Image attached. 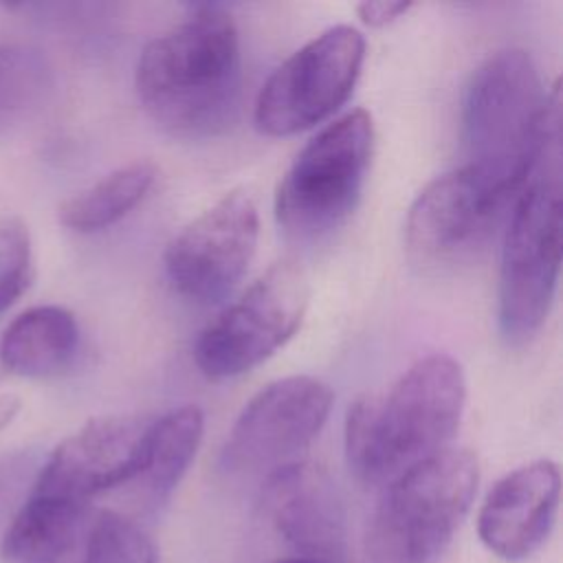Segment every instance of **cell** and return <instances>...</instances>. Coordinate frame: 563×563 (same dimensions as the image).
<instances>
[{"label":"cell","instance_id":"cell-5","mask_svg":"<svg viewBox=\"0 0 563 563\" xmlns=\"http://www.w3.org/2000/svg\"><path fill=\"white\" fill-rule=\"evenodd\" d=\"M477 457L444 449L394 477L372 515L367 563H433L471 510Z\"/></svg>","mask_w":563,"mask_h":563},{"label":"cell","instance_id":"cell-17","mask_svg":"<svg viewBox=\"0 0 563 563\" xmlns=\"http://www.w3.org/2000/svg\"><path fill=\"white\" fill-rule=\"evenodd\" d=\"M205 416L194 405H183L150 422L145 464L134 479L152 506L163 504L187 473L200 446Z\"/></svg>","mask_w":563,"mask_h":563},{"label":"cell","instance_id":"cell-12","mask_svg":"<svg viewBox=\"0 0 563 563\" xmlns=\"http://www.w3.org/2000/svg\"><path fill=\"white\" fill-rule=\"evenodd\" d=\"M147 418L99 416L48 455L33 493L88 504L95 495L134 482L145 464Z\"/></svg>","mask_w":563,"mask_h":563},{"label":"cell","instance_id":"cell-24","mask_svg":"<svg viewBox=\"0 0 563 563\" xmlns=\"http://www.w3.org/2000/svg\"><path fill=\"white\" fill-rule=\"evenodd\" d=\"M268 563H321V561H312V559H303V556H282Z\"/></svg>","mask_w":563,"mask_h":563},{"label":"cell","instance_id":"cell-16","mask_svg":"<svg viewBox=\"0 0 563 563\" xmlns=\"http://www.w3.org/2000/svg\"><path fill=\"white\" fill-rule=\"evenodd\" d=\"M77 352L79 325L62 306L29 308L0 336V365L18 376H57L73 365Z\"/></svg>","mask_w":563,"mask_h":563},{"label":"cell","instance_id":"cell-1","mask_svg":"<svg viewBox=\"0 0 563 563\" xmlns=\"http://www.w3.org/2000/svg\"><path fill=\"white\" fill-rule=\"evenodd\" d=\"M242 81L233 18L194 7L141 53L134 86L143 110L169 134L200 139L222 132L235 114Z\"/></svg>","mask_w":563,"mask_h":563},{"label":"cell","instance_id":"cell-15","mask_svg":"<svg viewBox=\"0 0 563 563\" xmlns=\"http://www.w3.org/2000/svg\"><path fill=\"white\" fill-rule=\"evenodd\" d=\"M90 519L88 504L31 490L2 537L0 554L4 563H62L84 539Z\"/></svg>","mask_w":563,"mask_h":563},{"label":"cell","instance_id":"cell-2","mask_svg":"<svg viewBox=\"0 0 563 563\" xmlns=\"http://www.w3.org/2000/svg\"><path fill=\"white\" fill-rule=\"evenodd\" d=\"M466 402L460 363L446 354L416 361L385 394L356 398L345 416V457L367 486L449 449Z\"/></svg>","mask_w":563,"mask_h":563},{"label":"cell","instance_id":"cell-25","mask_svg":"<svg viewBox=\"0 0 563 563\" xmlns=\"http://www.w3.org/2000/svg\"><path fill=\"white\" fill-rule=\"evenodd\" d=\"M2 374H4V369H2V365H0V376H2Z\"/></svg>","mask_w":563,"mask_h":563},{"label":"cell","instance_id":"cell-23","mask_svg":"<svg viewBox=\"0 0 563 563\" xmlns=\"http://www.w3.org/2000/svg\"><path fill=\"white\" fill-rule=\"evenodd\" d=\"M20 398L15 394H0V431L7 429L20 411Z\"/></svg>","mask_w":563,"mask_h":563},{"label":"cell","instance_id":"cell-9","mask_svg":"<svg viewBox=\"0 0 563 563\" xmlns=\"http://www.w3.org/2000/svg\"><path fill=\"white\" fill-rule=\"evenodd\" d=\"M365 59L363 35L345 24L325 29L264 81L253 121L266 136H290L332 117L352 95Z\"/></svg>","mask_w":563,"mask_h":563},{"label":"cell","instance_id":"cell-8","mask_svg":"<svg viewBox=\"0 0 563 563\" xmlns=\"http://www.w3.org/2000/svg\"><path fill=\"white\" fill-rule=\"evenodd\" d=\"M517 196L471 165L438 176L416 196L405 220L411 262L427 271L471 262L508 220Z\"/></svg>","mask_w":563,"mask_h":563},{"label":"cell","instance_id":"cell-3","mask_svg":"<svg viewBox=\"0 0 563 563\" xmlns=\"http://www.w3.org/2000/svg\"><path fill=\"white\" fill-rule=\"evenodd\" d=\"M559 86L545 92L526 51L488 55L471 75L462 99L466 165L519 194L545 143L559 134Z\"/></svg>","mask_w":563,"mask_h":563},{"label":"cell","instance_id":"cell-10","mask_svg":"<svg viewBox=\"0 0 563 563\" xmlns=\"http://www.w3.org/2000/svg\"><path fill=\"white\" fill-rule=\"evenodd\" d=\"M332 389L312 376H286L262 387L240 411L222 446L220 464L235 475H268L319 435Z\"/></svg>","mask_w":563,"mask_h":563},{"label":"cell","instance_id":"cell-7","mask_svg":"<svg viewBox=\"0 0 563 563\" xmlns=\"http://www.w3.org/2000/svg\"><path fill=\"white\" fill-rule=\"evenodd\" d=\"M308 284L295 262H277L196 339L194 361L211 380L235 378L279 350L299 328Z\"/></svg>","mask_w":563,"mask_h":563},{"label":"cell","instance_id":"cell-19","mask_svg":"<svg viewBox=\"0 0 563 563\" xmlns=\"http://www.w3.org/2000/svg\"><path fill=\"white\" fill-rule=\"evenodd\" d=\"M46 64L22 44H0V132L37 106L46 88Z\"/></svg>","mask_w":563,"mask_h":563},{"label":"cell","instance_id":"cell-20","mask_svg":"<svg viewBox=\"0 0 563 563\" xmlns=\"http://www.w3.org/2000/svg\"><path fill=\"white\" fill-rule=\"evenodd\" d=\"M81 563H156V548L139 523L103 510L88 523Z\"/></svg>","mask_w":563,"mask_h":563},{"label":"cell","instance_id":"cell-4","mask_svg":"<svg viewBox=\"0 0 563 563\" xmlns=\"http://www.w3.org/2000/svg\"><path fill=\"white\" fill-rule=\"evenodd\" d=\"M559 134L537 158L512 202L501 244V336L510 345L530 341L548 319L561 268V172Z\"/></svg>","mask_w":563,"mask_h":563},{"label":"cell","instance_id":"cell-11","mask_svg":"<svg viewBox=\"0 0 563 563\" xmlns=\"http://www.w3.org/2000/svg\"><path fill=\"white\" fill-rule=\"evenodd\" d=\"M257 235L260 216L251 194H224L167 244L163 264L169 284L196 303H218L244 277Z\"/></svg>","mask_w":563,"mask_h":563},{"label":"cell","instance_id":"cell-21","mask_svg":"<svg viewBox=\"0 0 563 563\" xmlns=\"http://www.w3.org/2000/svg\"><path fill=\"white\" fill-rule=\"evenodd\" d=\"M33 249L20 218H0V312H4L31 284Z\"/></svg>","mask_w":563,"mask_h":563},{"label":"cell","instance_id":"cell-22","mask_svg":"<svg viewBox=\"0 0 563 563\" xmlns=\"http://www.w3.org/2000/svg\"><path fill=\"white\" fill-rule=\"evenodd\" d=\"M413 4L405 2V0H365L356 7L358 18L367 24V26H387L391 22H396L398 18H402Z\"/></svg>","mask_w":563,"mask_h":563},{"label":"cell","instance_id":"cell-13","mask_svg":"<svg viewBox=\"0 0 563 563\" xmlns=\"http://www.w3.org/2000/svg\"><path fill=\"white\" fill-rule=\"evenodd\" d=\"M260 512L295 556L345 563L347 512L336 482L321 466L295 460L268 473Z\"/></svg>","mask_w":563,"mask_h":563},{"label":"cell","instance_id":"cell-6","mask_svg":"<svg viewBox=\"0 0 563 563\" xmlns=\"http://www.w3.org/2000/svg\"><path fill=\"white\" fill-rule=\"evenodd\" d=\"M372 152L374 121L363 108L321 128L279 180V227L297 240H317L339 229L361 198Z\"/></svg>","mask_w":563,"mask_h":563},{"label":"cell","instance_id":"cell-18","mask_svg":"<svg viewBox=\"0 0 563 563\" xmlns=\"http://www.w3.org/2000/svg\"><path fill=\"white\" fill-rule=\"evenodd\" d=\"M154 178L156 167L150 161L128 163L68 198L59 207V222L79 233L108 229L145 198Z\"/></svg>","mask_w":563,"mask_h":563},{"label":"cell","instance_id":"cell-14","mask_svg":"<svg viewBox=\"0 0 563 563\" xmlns=\"http://www.w3.org/2000/svg\"><path fill=\"white\" fill-rule=\"evenodd\" d=\"M561 475L550 460H534L504 475L486 495L477 532L504 561H521L548 539L559 508Z\"/></svg>","mask_w":563,"mask_h":563}]
</instances>
